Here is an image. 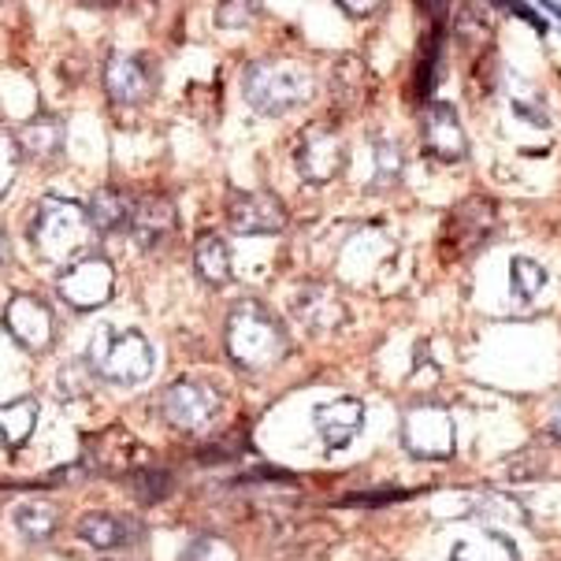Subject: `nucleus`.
Listing matches in <instances>:
<instances>
[{
	"mask_svg": "<svg viewBox=\"0 0 561 561\" xmlns=\"http://www.w3.org/2000/svg\"><path fill=\"white\" fill-rule=\"evenodd\" d=\"M90 239H93V224L90 213L71 202V197L60 194H45L34 208L31 220V242L34 250L42 253V261L64 264L68 268L71 261L90 253Z\"/></svg>",
	"mask_w": 561,
	"mask_h": 561,
	"instance_id": "f03ea898",
	"label": "nucleus"
},
{
	"mask_svg": "<svg viewBox=\"0 0 561 561\" xmlns=\"http://www.w3.org/2000/svg\"><path fill=\"white\" fill-rule=\"evenodd\" d=\"M458 37H461V45L469 53H480V49H488L491 45V19L488 15H480L477 8H465L461 19H458Z\"/></svg>",
	"mask_w": 561,
	"mask_h": 561,
	"instance_id": "cd10ccee",
	"label": "nucleus"
},
{
	"mask_svg": "<svg viewBox=\"0 0 561 561\" xmlns=\"http://www.w3.org/2000/svg\"><path fill=\"white\" fill-rule=\"evenodd\" d=\"M547 432L554 435V439L561 443V405L554 409V413H550V424H547Z\"/></svg>",
	"mask_w": 561,
	"mask_h": 561,
	"instance_id": "c9c22d12",
	"label": "nucleus"
},
{
	"mask_svg": "<svg viewBox=\"0 0 561 561\" xmlns=\"http://www.w3.org/2000/svg\"><path fill=\"white\" fill-rule=\"evenodd\" d=\"M360 421H365V409L354 398H335V402H323L312 409V424H317L320 439L328 450H339L357 435Z\"/></svg>",
	"mask_w": 561,
	"mask_h": 561,
	"instance_id": "dca6fc26",
	"label": "nucleus"
},
{
	"mask_svg": "<svg viewBox=\"0 0 561 561\" xmlns=\"http://www.w3.org/2000/svg\"><path fill=\"white\" fill-rule=\"evenodd\" d=\"M224 346L227 357L245 373H272L290 350V339L283 323L272 317L261 301H239L227 312L224 323Z\"/></svg>",
	"mask_w": 561,
	"mask_h": 561,
	"instance_id": "f257e3e1",
	"label": "nucleus"
},
{
	"mask_svg": "<svg viewBox=\"0 0 561 561\" xmlns=\"http://www.w3.org/2000/svg\"><path fill=\"white\" fill-rule=\"evenodd\" d=\"M179 216H175V202L168 194H141L135 205H130V220H127V231L135 245L141 250H157L160 242L171 239L175 231Z\"/></svg>",
	"mask_w": 561,
	"mask_h": 561,
	"instance_id": "4468645a",
	"label": "nucleus"
},
{
	"mask_svg": "<svg viewBox=\"0 0 561 561\" xmlns=\"http://www.w3.org/2000/svg\"><path fill=\"white\" fill-rule=\"evenodd\" d=\"M157 409L164 416V424L179 427V432H205L224 413V394L208 379L186 376L160 391Z\"/></svg>",
	"mask_w": 561,
	"mask_h": 561,
	"instance_id": "39448f33",
	"label": "nucleus"
},
{
	"mask_svg": "<svg viewBox=\"0 0 561 561\" xmlns=\"http://www.w3.org/2000/svg\"><path fill=\"white\" fill-rule=\"evenodd\" d=\"M135 454H138V443L130 439L123 427H101V432L82 439V469L98 472V477L127 480L130 472L138 469Z\"/></svg>",
	"mask_w": 561,
	"mask_h": 561,
	"instance_id": "1a4fd4ad",
	"label": "nucleus"
},
{
	"mask_svg": "<svg viewBox=\"0 0 561 561\" xmlns=\"http://www.w3.org/2000/svg\"><path fill=\"white\" fill-rule=\"evenodd\" d=\"M227 224H231L234 234H279L287 227V208L264 190H250V194L231 197Z\"/></svg>",
	"mask_w": 561,
	"mask_h": 561,
	"instance_id": "ddd939ff",
	"label": "nucleus"
},
{
	"mask_svg": "<svg viewBox=\"0 0 561 561\" xmlns=\"http://www.w3.org/2000/svg\"><path fill=\"white\" fill-rule=\"evenodd\" d=\"M454 561H517V558H513V547L502 536H480L454 547Z\"/></svg>",
	"mask_w": 561,
	"mask_h": 561,
	"instance_id": "bb28decb",
	"label": "nucleus"
},
{
	"mask_svg": "<svg viewBox=\"0 0 561 561\" xmlns=\"http://www.w3.org/2000/svg\"><path fill=\"white\" fill-rule=\"evenodd\" d=\"M402 439L416 458H446L454 450V421L443 405H413L402 421Z\"/></svg>",
	"mask_w": 561,
	"mask_h": 561,
	"instance_id": "9d476101",
	"label": "nucleus"
},
{
	"mask_svg": "<svg viewBox=\"0 0 561 561\" xmlns=\"http://www.w3.org/2000/svg\"><path fill=\"white\" fill-rule=\"evenodd\" d=\"M37 416H42V409H37L34 398L4 402L0 405V443H4L8 450H23L37 427Z\"/></svg>",
	"mask_w": 561,
	"mask_h": 561,
	"instance_id": "412c9836",
	"label": "nucleus"
},
{
	"mask_svg": "<svg viewBox=\"0 0 561 561\" xmlns=\"http://www.w3.org/2000/svg\"><path fill=\"white\" fill-rule=\"evenodd\" d=\"M543 283H547V275H543L539 264L513 261V290H517L520 298H536V294L543 290Z\"/></svg>",
	"mask_w": 561,
	"mask_h": 561,
	"instance_id": "7c9ffc66",
	"label": "nucleus"
},
{
	"mask_svg": "<svg viewBox=\"0 0 561 561\" xmlns=\"http://www.w3.org/2000/svg\"><path fill=\"white\" fill-rule=\"evenodd\" d=\"M194 272L208 287H227L231 283V245L224 242V234L205 231L194 242Z\"/></svg>",
	"mask_w": 561,
	"mask_h": 561,
	"instance_id": "6ab92c4d",
	"label": "nucleus"
},
{
	"mask_svg": "<svg viewBox=\"0 0 561 561\" xmlns=\"http://www.w3.org/2000/svg\"><path fill=\"white\" fill-rule=\"evenodd\" d=\"M4 253H8V250H4V234H0V261H4Z\"/></svg>",
	"mask_w": 561,
	"mask_h": 561,
	"instance_id": "e433bc0d",
	"label": "nucleus"
},
{
	"mask_svg": "<svg viewBox=\"0 0 561 561\" xmlns=\"http://www.w3.org/2000/svg\"><path fill=\"white\" fill-rule=\"evenodd\" d=\"M312 98V75L294 60H261L245 68V101L264 116H279Z\"/></svg>",
	"mask_w": 561,
	"mask_h": 561,
	"instance_id": "20e7f679",
	"label": "nucleus"
},
{
	"mask_svg": "<svg viewBox=\"0 0 561 561\" xmlns=\"http://www.w3.org/2000/svg\"><path fill=\"white\" fill-rule=\"evenodd\" d=\"M98 4H116V0H98Z\"/></svg>",
	"mask_w": 561,
	"mask_h": 561,
	"instance_id": "4c0bfd02",
	"label": "nucleus"
},
{
	"mask_svg": "<svg viewBox=\"0 0 561 561\" xmlns=\"http://www.w3.org/2000/svg\"><path fill=\"white\" fill-rule=\"evenodd\" d=\"M19 160H23V146H19L15 135L0 130V197L12 190L15 175H19Z\"/></svg>",
	"mask_w": 561,
	"mask_h": 561,
	"instance_id": "c756f323",
	"label": "nucleus"
},
{
	"mask_svg": "<svg viewBox=\"0 0 561 561\" xmlns=\"http://www.w3.org/2000/svg\"><path fill=\"white\" fill-rule=\"evenodd\" d=\"M494 216H499V208H494L491 197H465L461 205H454V213L446 216L443 224V253L446 256H469L477 253L483 242L491 239L494 231Z\"/></svg>",
	"mask_w": 561,
	"mask_h": 561,
	"instance_id": "0eeeda50",
	"label": "nucleus"
},
{
	"mask_svg": "<svg viewBox=\"0 0 561 561\" xmlns=\"http://www.w3.org/2000/svg\"><path fill=\"white\" fill-rule=\"evenodd\" d=\"M424 146L435 160H446V164L465 157V130H461V119H458V112H454V104H443V101L427 104Z\"/></svg>",
	"mask_w": 561,
	"mask_h": 561,
	"instance_id": "2eb2a0df",
	"label": "nucleus"
},
{
	"mask_svg": "<svg viewBox=\"0 0 561 561\" xmlns=\"http://www.w3.org/2000/svg\"><path fill=\"white\" fill-rule=\"evenodd\" d=\"M56 294H60L68 309L93 312V309L108 306L112 294H116V268H112L108 256L85 253L60 272V279H56Z\"/></svg>",
	"mask_w": 561,
	"mask_h": 561,
	"instance_id": "423d86ee",
	"label": "nucleus"
},
{
	"mask_svg": "<svg viewBox=\"0 0 561 561\" xmlns=\"http://www.w3.org/2000/svg\"><path fill=\"white\" fill-rule=\"evenodd\" d=\"M90 360H79V365H68V368H64V376H60V383H64V391H68V394H75V398H79V394H90Z\"/></svg>",
	"mask_w": 561,
	"mask_h": 561,
	"instance_id": "473e14b6",
	"label": "nucleus"
},
{
	"mask_svg": "<svg viewBox=\"0 0 561 561\" xmlns=\"http://www.w3.org/2000/svg\"><path fill=\"white\" fill-rule=\"evenodd\" d=\"M75 536L98 550H116L141 539V525L127 517H116V513H85V517H79V525H75Z\"/></svg>",
	"mask_w": 561,
	"mask_h": 561,
	"instance_id": "f3484780",
	"label": "nucleus"
},
{
	"mask_svg": "<svg viewBox=\"0 0 561 561\" xmlns=\"http://www.w3.org/2000/svg\"><path fill=\"white\" fill-rule=\"evenodd\" d=\"M439 45H443V23H435V31L421 42V56L413 68V98L427 101L435 85V71H439Z\"/></svg>",
	"mask_w": 561,
	"mask_h": 561,
	"instance_id": "393cba45",
	"label": "nucleus"
},
{
	"mask_svg": "<svg viewBox=\"0 0 561 561\" xmlns=\"http://www.w3.org/2000/svg\"><path fill=\"white\" fill-rule=\"evenodd\" d=\"M413 491H368V494H354L346 499L342 506H387V502H398V499H409Z\"/></svg>",
	"mask_w": 561,
	"mask_h": 561,
	"instance_id": "72a5a7b5",
	"label": "nucleus"
},
{
	"mask_svg": "<svg viewBox=\"0 0 561 561\" xmlns=\"http://www.w3.org/2000/svg\"><path fill=\"white\" fill-rule=\"evenodd\" d=\"M179 561H239V550L224 543L220 536H197Z\"/></svg>",
	"mask_w": 561,
	"mask_h": 561,
	"instance_id": "c85d7f7f",
	"label": "nucleus"
},
{
	"mask_svg": "<svg viewBox=\"0 0 561 561\" xmlns=\"http://www.w3.org/2000/svg\"><path fill=\"white\" fill-rule=\"evenodd\" d=\"M294 312H298L301 323H309V328H317V331H331L346 320L342 298L331 287H323V283H309V287L298 294V301H294Z\"/></svg>",
	"mask_w": 561,
	"mask_h": 561,
	"instance_id": "a211bd4d",
	"label": "nucleus"
},
{
	"mask_svg": "<svg viewBox=\"0 0 561 561\" xmlns=\"http://www.w3.org/2000/svg\"><path fill=\"white\" fill-rule=\"evenodd\" d=\"M342 160H346V149H342V138L335 135V127L328 123H317V127L301 130L298 138V171L312 183H328L342 171Z\"/></svg>",
	"mask_w": 561,
	"mask_h": 561,
	"instance_id": "f8f14e48",
	"label": "nucleus"
},
{
	"mask_svg": "<svg viewBox=\"0 0 561 561\" xmlns=\"http://www.w3.org/2000/svg\"><path fill=\"white\" fill-rule=\"evenodd\" d=\"M130 205H135V197H127L123 190H116V186H101L98 194L90 197V205H85L93 231L112 234V231H119V227H127V220H130Z\"/></svg>",
	"mask_w": 561,
	"mask_h": 561,
	"instance_id": "5701e85b",
	"label": "nucleus"
},
{
	"mask_svg": "<svg viewBox=\"0 0 561 561\" xmlns=\"http://www.w3.org/2000/svg\"><path fill=\"white\" fill-rule=\"evenodd\" d=\"M368 93V71L357 56H342L335 60V71H331V101L339 104L342 112H354L365 104Z\"/></svg>",
	"mask_w": 561,
	"mask_h": 561,
	"instance_id": "aec40b11",
	"label": "nucleus"
},
{
	"mask_svg": "<svg viewBox=\"0 0 561 561\" xmlns=\"http://www.w3.org/2000/svg\"><path fill=\"white\" fill-rule=\"evenodd\" d=\"M19 146H23V153L34 160H53L64 149V123L56 116L31 119L23 127V135H19Z\"/></svg>",
	"mask_w": 561,
	"mask_h": 561,
	"instance_id": "b1692460",
	"label": "nucleus"
},
{
	"mask_svg": "<svg viewBox=\"0 0 561 561\" xmlns=\"http://www.w3.org/2000/svg\"><path fill=\"white\" fill-rule=\"evenodd\" d=\"M85 360L93 365V373L108 383H119V387H138L153 376L157 368V354L149 346V339L141 331H112V328H101L98 335L90 342V354Z\"/></svg>",
	"mask_w": 561,
	"mask_h": 561,
	"instance_id": "7ed1b4c3",
	"label": "nucleus"
},
{
	"mask_svg": "<svg viewBox=\"0 0 561 561\" xmlns=\"http://www.w3.org/2000/svg\"><path fill=\"white\" fill-rule=\"evenodd\" d=\"M104 90L116 104H146L157 93V64L141 53H112L104 64Z\"/></svg>",
	"mask_w": 561,
	"mask_h": 561,
	"instance_id": "6e6552de",
	"label": "nucleus"
},
{
	"mask_svg": "<svg viewBox=\"0 0 561 561\" xmlns=\"http://www.w3.org/2000/svg\"><path fill=\"white\" fill-rule=\"evenodd\" d=\"M130 483V494H135L138 502H146V506H153V502H164L171 488H175V477L164 469H157V465H138L135 472L127 477Z\"/></svg>",
	"mask_w": 561,
	"mask_h": 561,
	"instance_id": "a878e982",
	"label": "nucleus"
},
{
	"mask_svg": "<svg viewBox=\"0 0 561 561\" xmlns=\"http://www.w3.org/2000/svg\"><path fill=\"white\" fill-rule=\"evenodd\" d=\"M416 8H421L424 15H432L435 23H443V15H446V0H416Z\"/></svg>",
	"mask_w": 561,
	"mask_h": 561,
	"instance_id": "f704fd0d",
	"label": "nucleus"
},
{
	"mask_svg": "<svg viewBox=\"0 0 561 561\" xmlns=\"http://www.w3.org/2000/svg\"><path fill=\"white\" fill-rule=\"evenodd\" d=\"M4 328L19 346L31 350V354H45L53 346V309L45 306L42 298L34 294H15L12 301L4 306Z\"/></svg>",
	"mask_w": 561,
	"mask_h": 561,
	"instance_id": "9b49d317",
	"label": "nucleus"
},
{
	"mask_svg": "<svg viewBox=\"0 0 561 561\" xmlns=\"http://www.w3.org/2000/svg\"><path fill=\"white\" fill-rule=\"evenodd\" d=\"M253 12L256 8L250 4V0H224L220 12H216V26H224V31H239V26L253 23Z\"/></svg>",
	"mask_w": 561,
	"mask_h": 561,
	"instance_id": "2f4dec72",
	"label": "nucleus"
},
{
	"mask_svg": "<svg viewBox=\"0 0 561 561\" xmlns=\"http://www.w3.org/2000/svg\"><path fill=\"white\" fill-rule=\"evenodd\" d=\"M12 525L19 528V536L31 539V543H45V539H53L56 528H60V510L45 499L19 502L12 510Z\"/></svg>",
	"mask_w": 561,
	"mask_h": 561,
	"instance_id": "4be33fe9",
	"label": "nucleus"
}]
</instances>
